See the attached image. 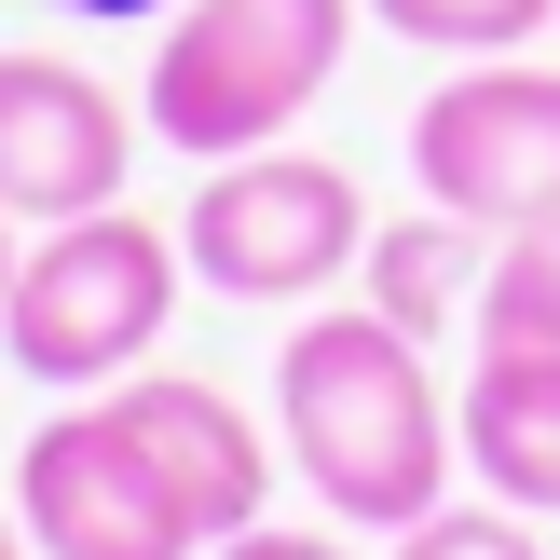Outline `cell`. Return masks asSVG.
<instances>
[{"instance_id":"6da1fadb","label":"cell","mask_w":560,"mask_h":560,"mask_svg":"<svg viewBox=\"0 0 560 560\" xmlns=\"http://www.w3.org/2000/svg\"><path fill=\"white\" fill-rule=\"evenodd\" d=\"M273 438H288L301 492H315L342 534H410V520H438L452 479H465V424H452V397H438L424 342L383 328L370 301L288 315V355H273Z\"/></svg>"},{"instance_id":"7a4b0ae2","label":"cell","mask_w":560,"mask_h":560,"mask_svg":"<svg viewBox=\"0 0 560 560\" xmlns=\"http://www.w3.org/2000/svg\"><path fill=\"white\" fill-rule=\"evenodd\" d=\"M355 14H370V0H178L164 42H151L137 109H151V137L191 151V164L273 151V137L342 82Z\"/></svg>"},{"instance_id":"3957f363","label":"cell","mask_w":560,"mask_h":560,"mask_svg":"<svg viewBox=\"0 0 560 560\" xmlns=\"http://www.w3.org/2000/svg\"><path fill=\"white\" fill-rule=\"evenodd\" d=\"M178 233L137 206H96V219H55L27 233L14 260V301H0V355H14L42 397H109V383L151 370L164 315H178Z\"/></svg>"},{"instance_id":"277c9868","label":"cell","mask_w":560,"mask_h":560,"mask_svg":"<svg viewBox=\"0 0 560 560\" xmlns=\"http://www.w3.org/2000/svg\"><path fill=\"white\" fill-rule=\"evenodd\" d=\"M178 260L206 301H260V315H301L315 288H342L355 260H370V191H355V164L328 151H233L206 164V191L178 206Z\"/></svg>"},{"instance_id":"5b68a950","label":"cell","mask_w":560,"mask_h":560,"mask_svg":"<svg viewBox=\"0 0 560 560\" xmlns=\"http://www.w3.org/2000/svg\"><path fill=\"white\" fill-rule=\"evenodd\" d=\"M410 178H424V206L479 219V233L560 219V69L547 55H465L410 109Z\"/></svg>"},{"instance_id":"8992f818","label":"cell","mask_w":560,"mask_h":560,"mask_svg":"<svg viewBox=\"0 0 560 560\" xmlns=\"http://www.w3.org/2000/svg\"><path fill=\"white\" fill-rule=\"evenodd\" d=\"M14 520L42 560H206V534L178 520L164 465L137 452V424L109 397H69L55 424H27L14 452Z\"/></svg>"},{"instance_id":"52a82bcc","label":"cell","mask_w":560,"mask_h":560,"mask_svg":"<svg viewBox=\"0 0 560 560\" xmlns=\"http://www.w3.org/2000/svg\"><path fill=\"white\" fill-rule=\"evenodd\" d=\"M124 178H137L124 96L69 55H0V219L55 233V219L124 206Z\"/></svg>"},{"instance_id":"ba28073f","label":"cell","mask_w":560,"mask_h":560,"mask_svg":"<svg viewBox=\"0 0 560 560\" xmlns=\"http://www.w3.org/2000/svg\"><path fill=\"white\" fill-rule=\"evenodd\" d=\"M109 410L137 424V452L164 465V492H178V520L206 547H233L246 520H273V438L206 370H137V383H109Z\"/></svg>"},{"instance_id":"9c48e42d","label":"cell","mask_w":560,"mask_h":560,"mask_svg":"<svg viewBox=\"0 0 560 560\" xmlns=\"http://www.w3.org/2000/svg\"><path fill=\"white\" fill-rule=\"evenodd\" d=\"M452 424H465V479L492 506L560 520V355H479Z\"/></svg>"},{"instance_id":"30bf717a","label":"cell","mask_w":560,"mask_h":560,"mask_svg":"<svg viewBox=\"0 0 560 560\" xmlns=\"http://www.w3.org/2000/svg\"><path fill=\"white\" fill-rule=\"evenodd\" d=\"M479 273H492V233L452 206H410V219H370V260H355V288H370L383 328H410V342H438V328L479 315Z\"/></svg>"},{"instance_id":"8fae6325","label":"cell","mask_w":560,"mask_h":560,"mask_svg":"<svg viewBox=\"0 0 560 560\" xmlns=\"http://www.w3.org/2000/svg\"><path fill=\"white\" fill-rule=\"evenodd\" d=\"M479 355H560V219L534 233H492V273H479Z\"/></svg>"},{"instance_id":"7c38bea8","label":"cell","mask_w":560,"mask_h":560,"mask_svg":"<svg viewBox=\"0 0 560 560\" xmlns=\"http://www.w3.org/2000/svg\"><path fill=\"white\" fill-rule=\"evenodd\" d=\"M370 14L424 55H534L560 27V0H370Z\"/></svg>"},{"instance_id":"4fadbf2b","label":"cell","mask_w":560,"mask_h":560,"mask_svg":"<svg viewBox=\"0 0 560 560\" xmlns=\"http://www.w3.org/2000/svg\"><path fill=\"white\" fill-rule=\"evenodd\" d=\"M397 560H547V534L520 506H438V520H410Z\"/></svg>"},{"instance_id":"5bb4252c","label":"cell","mask_w":560,"mask_h":560,"mask_svg":"<svg viewBox=\"0 0 560 560\" xmlns=\"http://www.w3.org/2000/svg\"><path fill=\"white\" fill-rule=\"evenodd\" d=\"M206 560H355V534L328 520V534H288V520H246L233 547H206Z\"/></svg>"},{"instance_id":"9a60e30c","label":"cell","mask_w":560,"mask_h":560,"mask_svg":"<svg viewBox=\"0 0 560 560\" xmlns=\"http://www.w3.org/2000/svg\"><path fill=\"white\" fill-rule=\"evenodd\" d=\"M55 14H82V27H164L178 0H55Z\"/></svg>"},{"instance_id":"2e32d148","label":"cell","mask_w":560,"mask_h":560,"mask_svg":"<svg viewBox=\"0 0 560 560\" xmlns=\"http://www.w3.org/2000/svg\"><path fill=\"white\" fill-rule=\"evenodd\" d=\"M14 260H27V219H0V301H14Z\"/></svg>"},{"instance_id":"e0dca14e","label":"cell","mask_w":560,"mask_h":560,"mask_svg":"<svg viewBox=\"0 0 560 560\" xmlns=\"http://www.w3.org/2000/svg\"><path fill=\"white\" fill-rule=\"evenodd\" d=\"M0 560H42V547H27V520H14V506H0Z\"/></svg>"}]
</instances>
